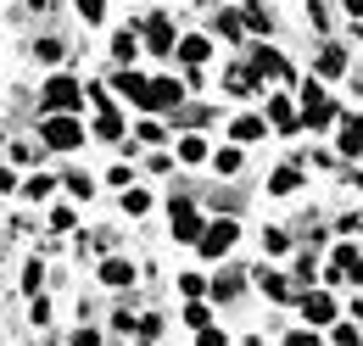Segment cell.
Instances as JSON below:
<instances>
[{"label": "cell", "instance_id": "25", "mask_svg": "<svg viewBox=\"0 0 363 346\" xmlns=\"http://www.w3.org/2000/svg\"><path fill=\"white\" fill-rule=\"evenodd\" d=\"M184 324H196V330H213V313H207L201 302H190V307H184Z\"/></svg>", "mask_w": 363, "mask_h": 346}, {"label": "cell", "instance_id": "4", "mask_svg": "<svg viewBox=\"0 0 363 346\" xmlns=\"http://www.w3.org/2000/svg\"><path fill=\"white\" fill-rule=\"evenodd\" d=\"M79 95H84L79 79H67V73H62V79H50V84H45V118H67V112L79 106Z\"/></svg>", "mask_w": 363, "mask_h": 346}, {"label": "cell", "instance_id": "12", "mask_svg": "<svg viewBox=\"0 0 363 346\" xmlns=\"http://www.w3.org/2000/svg\"><path fill=\"white\" fill-rule=\"evenodd\" d=\"M207 56H213V40H207V34H190V40H179V62H184V67H201Z\"/></svg>", "mask_w": 363, "mask_h": 346}, {"label": "cell", "instance_id": "5", "mask_svg": "<svg viewBox=\"0 0 363 346\" xmlns=\"http://www.w3.org/2000/svg\"><path fill=\"white\" fill-rule=\"evenodd\" d=\"M296 118H308V129H324V123H335V101H330L318 84H308V89H302V112H296Z\"/></svg>", "mask_w": 363, "mask_h": 346}, {"label": "cell", "instance_id": "31", "mask_svg": "<svg viewBox=\"0 0 363 346\" xmlns=\"http://www.w3.org/2000/svg\"><path fill=\"white\" fill-rule=\"evenodd\" d=\"M179 291H184V296H201V291H207V279H201V274H179Z\"/></svg>", "mask_w": 363, "mask_h": 346}, {"label": "cell", "instance_id": "28", "mask_svg": "<svg viewBox=\"0 0 363 346\" xmlns=\"http://www.w3.org/2000/svg\"><path fill=\"white\" fill-rule=\"evenodd\" d=\"M28 324H34V330H45V324H50V302H45V296L28 307Z\"/></svg>", "mask_w": 363, "mask_h": 346}, {"label": "cell", "instance_id": "30", "mask_svg": "<svg viewBox=\"0 0 363 346\" xmlns=\"http://www.w3.org/2000/svg\"><path fill=\"white\" fill-rule=\"evenodd\" d=\"M40 279H45V268H40V262H28V268H23V291L34 296V291H40Z\"/></svg>", "mask_w": 363, "mask_h": 346}, {"label": "cell", "instance_id": "42", "mask_svg": "<svg viewBox=\"0 0 363 346\" xmlns=\"http://www.w3.org/2000/svg\"><path fill=\"white\" fill-rule=\"evenodd\" d=\"M352 274H358V285H363V257H358V262H352Z\"/></svg>", "mask_w": 363, "mask_h": 346}, {"label": "cell", "instance_id": "40", "mask_svg": "<svg viewBox=\"0 0 363 346\" xmlns=\"http://www.w3.org/2000/svg\"><path fill=\"white\" fill-rule=\"evenodd\" d=\"M335 341H341V346H358V330H352V324H335Z\"/></svg>", "mask_w": 363, "mask_h": 346}, {"label": "cell", "instance_id": "43", "mask_svg": "<svg viewBox=\"0 0 363 346\" xmlns=\"http://www.w3.org/2000/svg\"><path fill=\"white\" fill-rule=\"evenodd\" d=\"M28 6H45V0H28Z\"/></svg>", "mask_w": 363, "mask_h": 346}, {"label": "cell", "instance_id": "27", "mask_svg": "<svg viewBox=\"0 0 363 346\" xmlns=\"http://www.w3.org/2000/svg\"><path fill=\"white\" fill-rule=\"evenodd\" d=\"M67 346H101V330H90V324H79V330L67 335Z\"/></svg>", "mask_w": 363, "mask_h": 346}, {"label": "cell", "instance_id": "21", "mask_svg": "<svg viewBox=\"0 0 363 346\" xmlns=\"http://www.w3.org/2000/svg\"><path fill=\"white\" fill-rule=\"evenodd\" d=\"M112 50H118V62L129 67V62H135V56H140V40H135V34H129V28H123V34L112 40Z\"/></svg>", "mask_w": 363, "mask_h": 346}, {"label": "cell", "instance_id": "32", "mask_svg": "<svg viewBox=\"0 0 363 346\" xmlns=\"http://www.w3.org/2000/svg\"><path fill=\"white\" fill-rule=\"evenodd\" d=\"M263 246H269V252H291V235H285V229H269Z\"/></svg>", "mask_w": 363, "mask_h": 346}, {"label": "cell", "instance_id": "37", "mask_svg": "<svg viewBox=\"0 0 363 346\" xmlns=\"http://www.w3.org/2000/svg\"><path fill=\"white\" fill-rule=\"evenodd\" d=\"M112 330H118V335H135V313H129V307H123V313H112Z\"/></svg>", "mask_w": 363, "mask_h": 346}, {"label": "cell", "instance_id": "20", "mask_svg": "<svg viewBox=\"0 0 363 346\" xmlns=\"http://www.w3.org/2000/svg\"><path fill=\"white\" fill-rule=\"evenodd\" d=\"M296 184H302V173H296V168H279V173L269 179V190H274V196H291Z\"/></svg>", "mask_w": 363, "mask_h": 346}, {"label": "cell", "instance_id": "11", "mask_svg": "<svg viewBox=\"0 0 363 346\" xmlns=\"http://www.w3.org/2000/svg\"><path fill=\"white\" fill-rule=\"evenodd\" d=\"M101 285H112V291L135 285V262H129V257H106V262H101Z\"/></svg>", "mask_w": 363, "mask_h": 346}, {"label": "cell", "instance_id": "6", "mask_svg": "<svg viewBox=\"0 0 363 346\" xmlns=\"http://www.w3.org/2000/svg\"><path fill=\"white\" fill-rule=\"evenodd\" d=\"M263 73H269V79H279V84H291V62H285L279 50H269V45L252 56V79H263Z\"/></svg>", "mask_w": 363, "mask_h": 346}, {"label": "cell", "instance_id": "36", "mask_svg": "<svg viewBox=\"0 0 363 346\" xmlns=\"http://www.w3.org/2000/svg\"><path fill=\"white\" fill-rule=\"evenodd\" d=\"M67 190H73L79 201H90V173H73V179H67Z\"/></svg>", "mask_w": 363, "mask_h": 346}, {"label": "cell", "instance_id": "8", "mask_svg": "<svg viewBox=\"0 0 363 346\" xmlns=\"http://www.w3.org/2000/svg\"><path fill=\"white\" fill-rule=\"evenodd\" d=\"M302 318H308V324H330V318H335V296H324V291H302Z\"/></svg>", "mask_w": 363, "mask_h": 346}, {"label": "cell", "instance_id": "38", "mask_svg": "<svg viewBox=\"0 0 363 346\" xmlns=\"http://www.w3.org/2000/svg\"><path fill=\"white\" fill-rule=\"evenodd\" d=\"M218 173H240V151H218Z\"/></svg>", "mask_w": 363, "mask_h": 346}, {"label": "cell", "instance_id": "44", "mask_svg": "<svg viewBox=\"0 0 363 346\" xmlns=\"http://www.w3.org/2000/svg\"><path fill=\"white\" fill-rule=\"evenodd\" d=\"M358 313H363V302H358Z\"/></svg>", "mask_w": 363, "mask_h": 346}, {"label": "cell", "instance_id": "17", "mask_svg": "<svg viewBox=\"0 0 363 346\" xmlns=\"http://www.w3.org/2000/svg\"><path fill=\"white\" fill-rule=\"evenodd\" d=\"M229 134H235L240 145H246V140H263V118H235V123H229Z\"/></svg>", "mask_w": 363, "mask_h": 346}, {"label": "cell", "instance_id": "41", "mask_svg": "<svg viewBox=\"0 0 363 346\" xmlns=\"http://www.w3.org/2000/svg\"><path fill=\"white\" fill-rule=\"evenodd\" d=\"M285 346H318V341L308 335V330H296V335H285Z\"/></svg>", "mask_w": 363, "mask_h": 346}, {"label": "cell", "instance_id": "14", "mask_svg": "<svg viewBox=\"0 0 363 346\" xmlns=\"http://www.w3.org/2000/svg\"><path fill=\"white\" fill-rule=\"evenodd\" d=\"M257 285H263V291H269L274 302H291V296H296V285H291V279H285V274H274V268H263V274H257Z\"/></svg>", "mask_w": 363, "mask_h": 346}, {"label": "cell", "instance_id": "19", "mask_svg": "<svg viewBox=\"0 0 363 346\" xmlns=\"http://www.w3.org/2000/svg\"><path fill=\"white\" fill-rule=\"evenodd\" d=\"M50 190H56V179H50V173H34V179L23 184V196H28V201H45Z\"/></svg>", "mask_w": 363, "mask_h": 346}, {"label": "cell", "instance_id": "13", "mask_svg": "<svg viewBox=\"0 0 363 346\" xmlns=\"http://www.w3.org/2000/svg\"><path fill=\"white\" fill-rule=\"evenodd\" d=\"M341 157H363V118H341Z\"/></svg>", "mask_w": 363, "mask_h": 346}, {"label": "cell", "instance_id": "29", "mask_svg": "<svg viewBox=\"0 0 363 346\" xmlns=\"http://www.w3.org/2000/svg\"><path fill=\"white\" fill-rule=\"evenodd\" d=\"M34 56H40V62H62V40H40Z\"/></svg>", "mask_w": 363, "mask_h": 346}, {"label": "cell", "instance_id": "3", "mask_svg": "<svg viewBox=\"0 0 363 346\" xmlns=\"http://www.w3.org/2000/svg\"><path fill=\"white\" fill-rule=\"evenodd\" d=\"M235 240H240V223H235V218H218V223H207V229H201L196 252H201V257H224Z\"/></svg>", "mask_w": 363, "mask_h": 346}, {"label": "cell", "instance_id": "24", "mask_svg": "<svg viewBox=\"0 0 363 346\" xmlns=\"http://www.w3.org/2000/svg\"><path fill=\"white\" fill-rule=\"evenodd\" d=\"M224 89L246 95V89H252V67H229V73H224Z\"/></svg>", "mask_w": 363, "mask_h": 346}, {"label": "cell", "instance_id": "35", "mask_svg": "<svg viewBox=\"0 0 363 346\" xmlns=\"http://www.w3.org/2000/svg\"><path fill=\"white\" fill-rule=\"evenodd\" d=\"M196 346H229L224 330H196Z\"/></svg>", "mask_w": 363, "mask_h": 346}, {"label": "cell", "instance_id": "10", "mask_svg": "<svg viewBox=\"0 0 363 346\" xmlns=\"http://www.w3.org/2000/svg\"><path fill=\"white\" fill-rule=\"evenodd\" d=\"M145 45H151V56H168V50H174V23H168L162 11L145 23Z\"/></svg>", "mask_w": 363, "mask_h": 346}, {"label": "cell", "instance_id": "33", "mask_svg": "<svg viewBox=\"0 0 363 346\" xmlns=\"http://www.w3.org/2000/svg\"><path fill=\"white\" fill-rule=\"evenodd\" d=\"M79 17H84V23H101V17H106V6H101V0H79Z\"/></svg>", "mask_w": 363, "mask_h": 346}, {"label": "cell", "instance_id": "1", "mask_svg": "<svg viewBox=\"0 0 363 346\" xmlns=\"http://www.w3.org/2000/svg\"><path fill=\"white\" fill-rule=\"evenodd\" d=\"M168 223H174V240H184V246H196V240H201V229H207L190 196H174V201H168Z\"/></svg>", "mask_w": 363, "mask_h": 346}, {"label": "cell", "instance_id": "7", "mask_svg": "<svg viewBox=\"0 0 363 346\" xmlns=\"http://www.w3.org/2000/svg\"><path fill=\"white\" fill-rule=\"evenodd\" d=\"M184 84L179 79H151V112H179Z\"/></svg>", "mask_w": 363, "mask_h": 346}, {"label": "cell", "instance_id": "9", "mask_svg": "<svg viewBox=\"0 0 363 346\" xmlns=\"http://www.w3.org/2000/svg\"><path fill=\"white\" fill-rule=\"evenodd\" d=\"M112 89H118V95H129L135 106H151V79H140V73H129V67L112 79Z\"/></svg>", "mask_w": 363, "mask_h": 346}, {"label": "cell", "instance_id": "16", "mask_svg": "<svg viewBox=\"0 0 363 346\" xmlns=\"http://www.w3.org/2000/svg\"><path fill=\"white\" fill-rule=\"evenodd\" d=\"M318 73H324V79H341V73H347V56H341L335 45H330V50H318Z\"/></svg>", "mask_w": 363, "mask_h": 346}, {"label": "cell", "instance_id": "15", "mask_svg": "<svg viewBox=\"0 0 363 346\" xmlns=\"http://www.w3.org/2000/svg\"><path fill=\"white\" fill-rule=\"evenodd\" d=\"M269 123H274V129H296L302 118H296V106H291L285 95H274V101H269Z\"/></svg>", "mask_w": 363, "mask_h": 346}, {"label": "cell", "instance_id": "26", "mask_svg": "<svg viewBox=\"0 0 363 346\" xmlns=\"http://www.w3.org/2000/svg\"><path fill=\"white\" fill-rule=\"evenodd\" d=\"M213 296H218V302H235V296H240V279H235V274H229V279H213Z\"/></svg>", "mask_w": 363, "mask_h": 346}, {"label": "cell", "instance_id": "22", "mask_svg": "<svg viewBox=\"0 0 363 346\" xmlns=\"http://www.w3.org/2000/svg\"><path fill=\"white\" fill-rule=\"evenodd\" d=\"M123 213L145 218V213H151V196H145V190H123Z\"/></svg>", "mask_w": 363, "mask_h": 346}, {"label": "cell", "instance_id": "2", "mask_svg": "<svg viewBox=\"0 0 363 346\" xmlns=\"http://www.w3.org/2000/svg\"><path fill=\"white\" fill-rule=\"evenodd\" d=\"M40 140H45L50 151H73V145H84V123H79V118H45V123H40Z\"/></svg>", "mask_w": 363, "mask_h": 346}, {"label": "cell", "instance_id": "23", "mask_svg": "<svg viewBox=\"0 0 363 346\" xmlns=\"http://www.w3.org/2000/svg\"><path fill=\"white\" fill-rule=\"evenodd\" d=\"M95 134H101V140H118V134H123V118H118V112H101V118H95Z\"/></svg>", "mask_w": 363, "mask_h": 346}, {"label": "cell", "instance_id": "39", "mask_svg": "<svg viewBox=\"0 0 363 346\" xmlns=\"http://www.w3.org/2000/svg\"><path fill=\"white\" fill-rule=\"evenodd\" d=\"M246 28H269V11L263 6H246Z\"/></svg>", "mask_w": 363, "mask_h": 346}, {"label": "cell", "instance_id": "18", "mask_svg": "<svg viewBox=\"0 0 363 346\" xmlns=\"http://www.w3.org/2000/svg\"><path fill=\"white\" fill-rule=\"evenodd\" d=\"M201 157H207V140H201V134H184L179 140V162H201Z\"/></svg>", "mask_w": 363, "mask_h": 346}, {"label": "cell", "instance_id": "34", "mask_svg": "<svg viewBox=\"0 0 363 346\" xmlns=\"http://www.w3.org/2000/svg\"><path fill=\"white\" fill-rule=\"evenodd\" d=\"M213 28H218L224 40H240V17H229V11H224V17H218V23H213Z\"/></svg>", "mask_w": 363, "mask_h": 346}]
</instances>
